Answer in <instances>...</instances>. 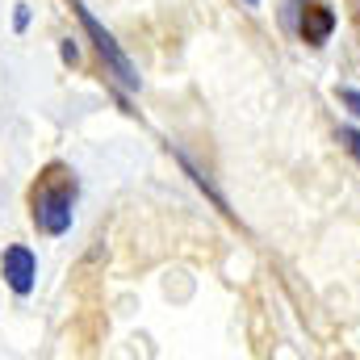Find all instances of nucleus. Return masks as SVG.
Here are the masks:
<instances>
[{
    "mask_svg": "<svg viewBox=\"0 0 360 360\" xmlns=\"http://www.w3.org/2000/svg\"><path fill=\"white\" fill-rule=\"evenodd\" d=\"M340 139L348 143V151L356 155V164H360V130H340Z\"/></svg>",
    "mask_w": 360,
    "mask_h": 360,
    "instance_id": "nucleus-5",
    "label": "nucleus"
},
{
    "mask_svg": "<svg viewBox=\"0 0 360 360\" xmlns=\"http://www.w3.org/2000/svg\"><path fill=\"white\" fill-rule=\"evenodd\" d=\"M0 272H4V281H8L13 293H30L34 276H38V260H34L30 248H8L4 260H0Z\"/></svg>",
    "mask_w": 360,
    "mask_h": 360,
    "instance_id": "nucleus-3",
    "label": "nucleus"
},
{
    "mask_svg": "<svg viewBox=\"0 0 360 360\" xmlns=\"http://www.w3.org/2000/svg\"><path fill=\"white\" fill-rule=\"evenodd\" d=\"M340 101H344V105H348V109L360 117V92L356 89H340Z\"/></svg>",
    "mask_w": 360,
    "mask_h": 360,
    "instance_id": "nucleus-6",
    "label": "nucleus"
},
{
    "mask_svg": "<svg viewBox=\"0 0 360 360\" xmlns=\"http://www.w3.org/2000/svg\"><path fill=\"white\" fill-rule=\"evenodd\" d=\"M34 218L46 235H63L72 226V193H42L34 201Z\"/></svg>",
    "mask_w": 360,
    "mask_h": 360,
    "instance_id": "nucleus-2",
    "label": "nucleus"
},
{
    "mask_svg": "<svg viewBox=\"0 0 360 360\" xmlns=\"http://www.w3.org/2000/svg\"><path fill=\"white\" fill-rule=\"evenodd\" d=\"M331 25H335V17H331L327 4H306V8H302V38H306L310 46H323V42L331 38Z\"/></svg>",
    "mask_w": 360,
    "mask_h": 360,
    "instance_id": "nucleus-4",
    "label": "nucleus"
},
{
    "mask_svg": "<svg viewBox=\"0 0 360 360\" xmlns=\"http://www.w3.org/2000/svg\"><path fill=\"white\" fill-rule=\"evenodd\" d=\"M13 25H17V30H25V25H30V8H25V4H17V17H13Z\"/></svg>",
    "mask_w": 360,
    "mask_h": 360,
    "instance_id": "nucleus-7",
    "label": "nucleus"
},
{
    "mask_svg": "<svg viewBox=\"0 0 360 360\" xmlns=\"http://www.w3.org/2000/svg\"><path fill=\"white\" fill-rule=\"evenodd\" d=\"M72 8H76V17L84 21V30L92 34V42H96V51H101V59H105V63H109V68L117 72V80H122L126 89H139V84H143V80H139V68H134V63L126 59V51H122V46L113 42V34H109V30H105V25H101V21L92 17L84 4H72Z\"/></svg>",
    "mask_w": 360,
    "mask_h": 360,
    "instance_id": "nucleus-1",
    "label": "nucleus"
},
{
    "mask_svg": "<svg viewBox=\"0 0 360 360\" xmlns=\"http://www.w3.org/2000/svg\"><path fill=\"white\" fill-rule=\"evenodd\" d=\"M248 4H256V0H248Z\"/></svg>",
    "mask_w": 360,
    "mask_h": 360,
    "instance_id": "nucleus-8",
    "label": "nucleus"
}]
</instances>
